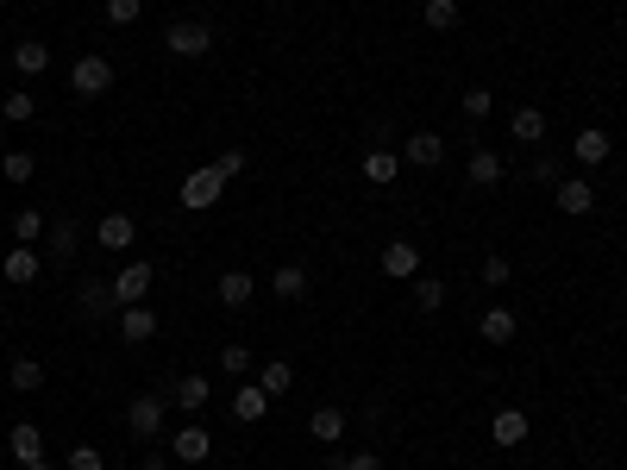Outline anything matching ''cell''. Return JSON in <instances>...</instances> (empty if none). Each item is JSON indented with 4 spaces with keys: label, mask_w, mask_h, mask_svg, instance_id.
I'll return each instance as SVG.
<instances>
[{
    "label": "cell",
    "mask_w": 627,
    "mask_h": 470,
    "mask_svg": "<svg viewBox=\"0 0 627 470\" xmlns=\"http://www.w3.org/2000/svg\"><path fill=\"white\" fill-rule=\"evenodd\" d=\"M113 88V57H76V69H69V94L76 101H101V94Z\"/></svg>",
    "instance_id": "cell-1"
},
{
    "label": "cell",
    "mask_w": 627,
    "mask_h": 470,
    "mask_svg": "<svg viewBox=\"0 0 627 470\" xmlns=\"http://www.w3.org/2000/svg\"><path fill=\"white\" fill-rule=\"evenodd\" d=\"M164 408H170V395H164V389L132 395V408H126V427H132V439H164Z\"/></svg>",
    "instance_id": "cell-2"
},
{
    "label": "cell",
    "mask_w": 627,
    "mask_h": 470,
    "mask_svg": "<svg viewBox=\"0 0 627 470\" xmlns=\"http://www.w3.org/2000/svg\"><path fill=\"white\" fill-rule=\"evenodd\" d=\"M164 51L170 57H207V51H214V26H201V19H176V26H164Z\"/></svg>",
    "instance_id": "cell-3"
},
{
    "label": "cell",
    "mask_w": 627,
    "mask_h": 470,
    "mask_svg": "<svg viewBox=\"0 0 627 470\" xmlns=\"http://www.w3.org/2000/svg\"><path fill=\"white\" fill-rule=\"evenodd\" d=\"M226 170H220V163H207V170H195L189 182H182V207H189V214H201V207H214L220 195H226Z\"/></svg>",
    "instance_id": "cell-4"
},
{
    "label": "cell",
    "mask_w": 627,
    "mask_h": 470,
    "mask_svg": "<svg viewBox=\"0 0 627 470\" xmlns=\"http://www.w3.org/2000/svg\"><path fill=\"white\" fill-rule=\"evenodd\" d=\"M151 282H157V270L145 264V257H138V264H126L120 276H113V301H120V308H145Z\"/></svg>",
    "instance_id": "cell-5"
},
{
    "label": "cell",
    "mask_w": 627,
    "mask_h": 470,
    "mask_svg": "<svg viewBox=\"0 0 627 470\" xmlns=\"http://www.w3.org/2000/svg\"><path fill=\"white\" fill-rule=\"evenodd\" d=\"M552 201H559V214H565V220H584L590 207H596V182H590V176H559Z\"/></svg>",
    "instance_id": "cell-6"
},
{
    "label": "cell",
    "mask_w": 627,
    "mask_h": 470,
    "mask_svg": "<svg viewBox=\"0 0 627 470\" xmlns=\"http://www.w3.org/2000/svg\"><path fill=\"white\" fill-rule=\"evenodd\" d=\"M258 289H264V282L251 270H220L214 276V301H220V308H251V295H258Z\"/></svg>",
    "instance_id": "cell-7"
},
{
    "label": "cell",
    "mask_w": 627,
    "mask_h": 470,
    "mask_svg": "<svg viewBox=\"0 0 627 470\" xmlns=\"http://www.w3.org/2000/svg\"><path fill=\"white\" fill-rule=\"evenodd\" d=\"M170 452H176L182 464H207V458H214V433H207L201 420H189V427L170 433Z\"/></svg>",
    "instance_id": "cell-8"
},
{
    "label": "cell",
    "mask_w": 627,
    "mask_h": 470,
    "mask_svg": "<svg viewBox=\"0 0 627 470\" xmlns=\"http://www.w3.org/2000/svg\"><path fill=\"white\" fill-rule=\"evenodd\" d=\"M383 276L389 282H414V276H421V245H414V239H389L383 245Z\"/></svg>",
    "instance_id": "cell-9"
},
{
    "label": "cell",
    "mask_w": 627,
    "mask_h": 470,
    "mask_svg": "<svg viewBox=\"0 0 627 470\" xmlns=\"http://www.w3.org/2000/svg\"><path fill=\"white\" fill-rule=\"evenodd\" d=\"M402 163H414V170H439V163H446V138H439V132L402 138Z\"/></svg>",
    "instance_id": "cell-10"
},
{
    "label": "cell",
    "mask_w": 627,
    "mask_h": 470,
    "mask_svg": "<svg viewBox=\"0 0 627 470\" xmlns=\"http://www.w3.org/2000/svg\"><path fill=\"white\" fill-rule=\"evenodd\" d=\"M38 270H44V257H38L32 245H13L7 257H0V276H7L13 289H32V282H38Z\"/></svg>",
    "instance_id": "cell-11"
},
{
    "label": "cell",
    "mask_w": 627,
    "mask_h": 470,
    "mask_svg": "<svg viewBox=\"0 0 627 470\" xmlns=\"http://www.w3.org/2000/svg\"><path fill=\"white\" fill-rule=\"evenodd\" d=\"M95 245H101V251H132V245H138V220H132V214H101Z\"/></svg>",
    "instance_id": "cell-12"
},
{
    "label": "cell",
    "mask_w": 627,
    "mask_h": 470,
    "mask_svg": "<svg viewBox=\"0 0 627 470\" xmlns=\"http://www.w3.org/2000/svg\"><path fill=\"white\" fill-rule=\"evenodd\" d=\"M44 69H51V44L44 38H13V76H44Z\"/></svg>",
    "instance_id": "cell-13"
},
{
    "label": "cell",
    "mask_w": 627,
    "mask_h": 470,
    "mask_svg": "<svg viewBox=\"0 0 627 470\" xmlns=\"http://www.w3.org/2000/svg\"><path fill=\"white\" fill-rule=\"evenodd\" d=\"M76 251H82V226L76 220H57L51 232H44V257H51V264H76Z\"/></svg>",
    "instance_id": "cell-14"
},
{
    "label": "cell",
    "mask_w": 627,
    "mask_h": 470,
    "mask_svg": "<svg viewBox=\"0 0 627 470\" xmlns=\"http://www.w3.org/2000/svg\"><path fill=\"white\" fill-rule=\"evenodd\" d=\"M76 301H82L88 320H113V314H120V301H113V282H107V276H88Z\"/></svg>",
    "instance_id": "cell-15"
},
{
    "label": "cell",
    "mask_w": 627,
    "mask_h": 470,
    "mask_svg": "<svg viewBox=\"0 0 627 470\" xmlns=\"http://www.w3.org/2000/svg\"><path fill=\"white\" fill-rule=\"evenodd\" d=\"M571 157H577V163H590V170H596V163H609V157H615V138L602 132V126H584V132L571 138Z\"/></svg>",
    "instance_id": "cell-16"
},
{
    "label": "cell",
    "mask_w": 627,
    "mask_h": 470,
    "mask_svg": "<svg viewBox=\"0 0 627 470\" xmlns=\"http://www.w3.org/2000/svg\"><path fill=\"white\" fill-rule=\"evenodd\" d=\"M170 402H176L182 414H201L207 402H214V383H207V376H176V383H170Z\"/></svg>",
    "instance_id": "cell-17"
},
{
    "label": "cell",
    "mask_w": 627,
    "mask_h": 470,
    "mask_svg": "<svg viewBox=\"0 0 627 470\" xmlns=\"http://www.w3.org/2000/svg\"><path fill=\"white\" fill-rule=\"evenodd\" d=\"M113 333H120L126 345H145V339H157V308H120Z\"/></svg>",
    "instance_id": "cell-18"
},
{
    "label": "cell",
    "mask_w": 627,
    "mask_h": 470,
    "mask_svg": "<svg viewBox=\"0 0 627 470\" xmlns=\"http://www.w3.org/2000/svg\"><path fill=\"white\" fill-rule=\"evenodd\" d=\"M396 176H402V157H396V151H383V145L364 151V182H370V188H389Z\"/></svg>",
    "instance_id": "cell-19"
},
{
    "label": "cell",
    "mask_w": 627,
    "mask_h": 470,
    "mask_svg": "<svg viewBox=\"0 0 627 470\" xmlns=\"http://www.w3.org/2000/svg\"><path fill=\"white\" fill-rule=\"evenodd\" d=\"M264 414H270V395H264L258 383H245L239 395H232V420H239V427H258Z\"/></svg>",
    "instance_id": "cell-20"
},
{
    "label": "cell",
    "mask_w": 627,
    "mask_h": 470,
    "mask_svg": "<svg viewBox=\"0 0 627 470\" xmlns=\"http://www.w3.org/2000/svg\"><path fill=\"white\" fill-rule=\"evenodd\" d=\"M502 170H508V163H502L496 151H471V163H464V182H471V188H496Z\"/></svg>",
    "instance_id": "cell-21"
},
{
    "label": "cell",
    "mask_w": 627,
    "mask_h": 470,
    "mask_svg": "<svg viewBox=\"0 0 627 470\" xmlns=\"http://www.w3.org/2000/svg\"><path fill=\"white\" fill-rule=\"evenodd\" d=\"M527 433H533V427H527V414H521V408H502V414L490 420V439H496V445H508V452H515V445H521Z\"/></svg>",
    "instance_id": "cell-22"
},
{
    "label": "cell",
    "mask_w": 627,
    "mask_h": 470,
    "mask_svg": "<svg viewBox=\"0 0 627 470\" xmlns=\"http://www.w3.org/2000/svg\"><path fill=\"white\" fill-rule=\"evenodd\" d=\"M508 132H515V145H546V113L540 107H515Z\"/></svg>",
    "instance_id": "cell-23"
},
{
    "label": "cell",
    "mask_w": 627,
    "mask_h": 470,
    "mask_svg": "<svg viewBox=\"0 0 627 470\" xmlns=\"http://www.w3.org/2000/svg\"><path fill=\"white\" fill-rule=\"evenodd\" d=\"M477 339L483 345H508V339H515V308H490L477 320Z\"/></svg>",
    "instance_id": "cell-24"
},
{
    "label": "cell",
    "mask_w": 627,
    "mask_h": 470,
    "mask_svg": "<svg viewBox=\"0 0 627 470\" xmlns=\"http://www.w3.org/2000/svg\"><path fill=\"white\" fill-rule=\"evenodd\" d=\"M7 439H13V458H19V464H38V458H44V433L32 427V420H13Z\"/></svg>",
    "instance_id": "cell-25"
},
{
    "label": "cell",
    "mask_w": 627,
    "mask_h": 470,
    "mask_svg": "<svg viewBox=\"0 0 627 470\" xmlns=\"http://www.w3.org/2000/svg\"><path fill=\"white\" fill-rule=\"evenodd\" d=\"M308 433H314L320 445H339V439H345V408H314V414H308Z\"/></svg>",
    "instance_id": "cell-26"
},
{
    "label": "cell",
    "mask_w": 627,
    "mask_h": 470,
    "mask_svg": "<svg viewBox=\"0 0 627 470\" xmlns=\"http://www.w3.org/2000/svg\"><path fill=\"white\" fill-rule=\"evenodd\" d=\"M270 295H276V301H301V295H308V270H301V264H283V270L270 276Z\"/></svg>",
    "instance_id": "cell-27"
},
{
    "label": "cell",
    "mask_w": 627,
    "mask_h": 470,
    "mask_svg": "<svg viewBox=\"0 0 627 470\" xmlns=\"http://www.w3.org/2000/svg\"><path fill=\"white\" fill-rule=\"evenodd\" d=\"M7 383H13L19 395L44 389V364H38V358H13V364H7Z\"/></svg>",
    "instance_id": "cell-28"
},
{
    "label": "cell",
    "mask_w": 627,
    "mask_h": 470,
    "mask_svg": "<svg viewBox=\"0 0 627 470\" xmlns=\"http://www.w3.org/2000/svg\"><path fill=\"white\" fill-rule=\"evenodd\" d=\"M0 176H7L13 188H26V182L38 176V157H32V151H7V157H0Z\"/></svg>",
    "instance_id": "cell-29"
},
{
    "label": "cell",
    "mask_w": 627,
    "mask_h": 470,
    "mask_svg": "<svg viewBox=\"0 0 627 470\" xmlns=\"http://www.w3.org/2000/svg\"><path fill=\"white\" fill-rule=\"evenodd\" d=\"M414 308L439 314V308H446V282H439V276H414Z\"/></svg>",
    "instance_id": "cell-30"
},
{
    "label": "cell",
    "mask_w": 627,
    "mask_h": 470,
    "mask_svg": "<svg viewBox=\"0 0 627 470\" xmlns=\"http://www.w3.org/2000/svg\"><path fill=\"white\" fill-rule=\"evenodd\" d=\"M44 232H51V226H44L38 207H19V214H13V245H32V239H44Z\"/></svg>",
    "instance_id": "cell-31"
},
{
    "label": "cell",
    "mask_w": 627,
    "mask_h": 470,
    "mask_svg": "<svg viewBox=\"0 0 627 470\" xmlns=\"http://www.w3.org/2000/svg\"><path fill=\"white\" fill-rule=\"evenodd\" d=\"M421 19H427V26H433V32H458V19H464V7H458V0H427V13H421Z\"/></svg>",
    "instance_id": "cell-32"
},
{
    "label": "cell",
    "mask_w": 627,
    "mask_h": 470,
    "mask_svg": "<svg viewBox=\"0 0 627 470\" xmlns=\"http://www.w3.org/2000/svg\"><path fill=\"white\" fill-rule=\"evenodd\" d=\"M289 383H295V370H289L283 358H270V364H264V376H258V389L270 395V402H276V395H289Z\"/></svg>",
    "instance_id": "cell-33"
},
{
    "label": "cell",
    "mask_w": 627,
    "mask_h": 470,
    "mask_svg": "<svg viewBox=\"0 0 627 470\" xmlns=\"http://www.w3.org/2000/svg\"><path fill=\"white\" fill-rule=\"evenodd\" d=\"M0 113H7V126H26L32 113H38V101H32L26 88H7V101H0Z\"/></svg>",
    "instance_id": "cell-34"
},
{
    "label": "cell",
    "mask_w": 627,
    "mask_h": 470,
    "mask_svg": "<svg viewBox=\"0 0 627 470\" xmlns=\"http://www.w3.org/2000/svg\"><path fill=\"white\" fill-rule=\"evenodd\" d=\"M107 26H138V19H145V0H107Z\"/></svg>",
    "instance_id": "cell-35"
},
{
    "label": "cell",
    "mask_w": 627,
    "mask_h": 470,
    "mask_svg": "<svg viewBox=\"0 0 627 470\" xmlns=\"http://www.w3.org/2000/svg\"><path fill=\"white\" fill-rule=\"evenodd\" d=\"M490 107H496V94H490V88H464V120H471V126H477V120H490Z\"/></svg>",
    "instance_id": "cell-36"
},
{
    "label": "cell",
    "mask_w": 627,
    "mask_h": 470,
    "mask_svg": "<svg viewBox=\"0 0 627 470\" xmlns=\"http://www.w3.org/2000/svg\"><path fill=\"white\" fill-rule=\"evenodd\" d=\"M63 470H107V458H101V445H69Z\"/></svg>",
    "instance_id": "cell-37"
},
{
    "label": "cell",
    "mask_w": 627,
    "mask_h": 470,
    "mask_svg": "<svg viewBox=\"0 0 627 470\" xmlns=\"http://www.w3.org/2000/svg\"><path fill=\"white\" fill-rule=\"evenodd\" d=\"M483 282H490V289H508V282H515V264H508V257H483Z\"/></svg>",
    "instance_id": "cell-38"
},
{
    "label": "cell",
    "mask_w": 627,
    "mask_h": 470,
    "mask_svg": "<svg viewBox=\"0 0 627 470\" xmlns=\"http://www.w3.org/2000/svg\"><path fill=\"white\" fill-rule=\"evenodd\" d=\"M220 370H226V376H245V370H251V351H245V345H226V351H220Z\"/></svg>",
    "instance_id": "cell-39"
},
{
    "label": "cell",
    "mask_w": 627,
    "mask_h": 470,
    "mask_svg": "<svg viewBox=\"0 0 627 470\" xmlns=\"http://www.w3.org/2000/svg\"><path fill=\"white\" fill-rule=\"evenodd\" d=\"M220 170H226V176H239V170H245V151H239V145L220 151Z\"/></svg>",
    "instance_id": "cell-40"
},
{
    "label": "cell",
    "mask_w": 627,
    "mask_h": 470,
    "mask_svg": "<svg viewBox=\"0 0 627 470\" xmlns=\"http://www.w3.org/2000/svg\"><path fill=\"white\" fill-rule=\"evenodd\" d=\"M345 464H352V470H383V458H377V452H352Z\"/></svg>",
    "instance_id": "cell-41"
},
{
    "label": "cell",
    "mask_w": 627,
    "mask_h": 470,
    "mask_svg": "<svg viewBox=\"0 0 627 470\" xmlns=\"http://www.w3.org/2000/svg\"><path fill=\"white\" fill-rule=\"evenodd\" d=\"M320 470H352V464H345V458H339V452H333V458H327V464H320Z\"/></svg>",
    "instance_id": "cell-42"
},
{
    "label": "cell",
    "mask_w": 627,
    "mask_h": 470,
    "mask_svg": "<svg viewBox=\"0 0 627 470\" xmlns=\"http://www.w3.org/2000/svg\"><path fill=\"white\" fill-rule=\"evenodd\" d=\"M19 470H51V458H38V464H19Z\"/></svg>",
    "instance_id": "cell-43"
},
{
    "label": "cell",
    "mask_w": 627,
    "mask_h": 470,
    "mask_svg": "<svg viewBox=\"0 0 627 470\" xmlns=\"http://www.w3.org/2000/svg\"><path fill=\"white\" fill-rule=\"evenodd\" d=\"M546 7H552V0H546Z\"/></svg>",
    "instance_id": "cell-44"
}]
</instances>
